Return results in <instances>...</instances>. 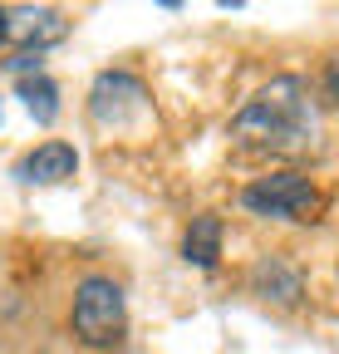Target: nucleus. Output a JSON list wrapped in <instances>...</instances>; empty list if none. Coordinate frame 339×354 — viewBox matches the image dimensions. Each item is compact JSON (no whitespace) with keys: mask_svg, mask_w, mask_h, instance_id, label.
Segmentation results:
<instances>
[{"mask_svg":"<svg viewBox=\"0 0 339 354\" xmlns=\"http://www.w3.org/2000/svg\"><path fill=\"white\" fill-rule=\"evenodd\" d=\"M157 6H182V0H157Z\"/></svg>","mask_w":339,"mask_h":354,"instance_id":"obj_12","label":"nucleus"},{"mask_svg":"<svg viewBox=\"0 0 339 354\" xmlns=\"http://www.w3.org/2000/svg\"><path fill=\"white\" fill-rule=\"evenodd\" d=\"M325 94L334 99V109H339V59H329L325 64Z\"/></svg>","mask_w":339,"mask_h":354,"instance_id":"obj_10","label":"nucleus"},{"mask_svg":"<svg viewBox=\"0 0 339 354\" xmlns=\"http://www.w3.org/2000/svg\"><path fill=\"white\" fill-rule=\"evenodd\" d=\"M251 290L261 300H275V305H295L305 295V281H300V271H295L290 261L266 256V261H256V271H251Z\"/></svg>","mask_w":339,"mask_h":354,"instance_id":"obj_7","label":"nucleus"},{"mask_svg":"<svg viewBox=\"0 0 339 354\" xmlns=\"http://www.w3.org/2000/svg\"><path fill=\"white\" fill-rule=\"evenodd\" d=\"M182 261L197 266V271H211L222 261V216H211V212L192 216V227L182 236Z\"/></svg>","mask_w":339,"mask_h":354,"instance_id":"obj_8","label":"nucleus"},{"mask_svg":"<svg viewBox=\"0 0 339 354\" xmlns=\"http://www.w3.org/2000/svg\"><path fill=\"white\" fill-rule=\"evenodd\" d=\"M69 330L84 349H118L128 335V305H123V286L113 276H84L74 290Z\"/></svg>","mask_w":339,"mask_h":354,"instance_id":"obj_2","label":"nucleus"},{"mask_svg":"<svg viewBox=\"0 0 339 354\" xmlns=\"http://www.w3.org/2000/svg\"><path fill=\"white\" fill-rule=\"evenodd\" d=\"M222 6H246V0H222Z\"/></svg>","mask_w":339,"mask_h":354,"instance_id":"obj_13","label":"nucleus"},{"mask_svg":"<svg viewBox=\"0 0 339 354\" xmlns=\"http://www.w3.org/2000/svg\"><path fill=\"white\" fill-rule=\"evenodd\" d=\"M0 44H10V35H6V6H0Z\"/></svg>","mask_w":339,"mask_h":354,"instance_id":"obj_11","label":"nucleus"},{"mask_svg":"<svg viewBox=\"0 0 339 354\" xmlns=\"http://www.w3.org/2000/svg\"><path fill=\"white\" fill-rule=\"evenodd\" d=\"M79 172V153L69 143H39L35 153H25L15 162V177L30 187H50V183H64V177Z\"/></svg>","mask_w":339,"mask_h":354,"instance_id":"obj_6","label":"nucleus"},{"mask_svg":"<svg viewBox=\"0 0 339 354\" xmlns=\"http://www.w3.org/2000/svg\"><path fill=\"white\" fill-rule=\"evenodd\" d=\"M241 207L256 216H275V221H315L320 192L305 172H271L241 192Z\"/></svg>","mask_w":339,"mask_h":354,"instance_id":"obj_3","label":"nucleus"},{"mask_svg":"<svg viewBox=\"0 0 339 354\" xmlns=\"http://www.w3.org/2000/svg\"><path fill=\"white\" fill-rule=\"evenodd\" d=\"M89 113H94V123H104V128H128L138 113H148V88H143V79L128 74V69L99 74L94 88H89Z\"/></svg>","mask_w":339,"mask_h":354,"instance_id":"obj_4","label":"nucleus"},{"mask_svg":"<svg viewBox=\"0 0 339 354\" xmlns=\"http://www.w3.org/2000/svg\"><path fill=\"white\" fill-rule=\"evenodd\" d=\"M20 99H25L35 123H55L59 118V84L50 74H25L20 79Z\"/></svg>","mask_w":339,"mask_h":354,"instance_id":"obj_9","label":"nucleus"},{"mask_svg":"<svg viewBox=\"0 0 339 354\" xmlns=\"http://www.w3.org/2000/svg\"><path fill=\"white\" fill-rule=\"evenodd\" d=\"M0 118H6V109H0Z\"/></svg>","mask_w":339,"mask_h":354,"instance_id":"obj_14","label":"nucleus"},{"mask_svg":"<svg viewBox=\"0 0 339 354\" xmlns=\"http://www.w3.org/2000/svg\"><path fill=\"white\" fill-rule=\"evenodd\" d=\"M231 143L246 153H305L315 143V104L305 94V79L280 74L266 88L246 99V109L231 118Z\"/></svg>","mask_w":339,"mask_h":354,"instance_id":"obj_1","label":"nucleus"},{"mask_svg":"<svg viewBox=\"0 0 339 354\" xmlns=\"http://www.w3.org/2000/svg\"><path fill=\"white\" fill-rule=\"evenodd\" d=\"M6 35L20 55H45L50 44L69 35V20L50 6H20V10H6Z\"/></svg>","mask_w":339,"mask_h":354,"instance_id":"obj_5","label":"nucleus"}]
</instances>
